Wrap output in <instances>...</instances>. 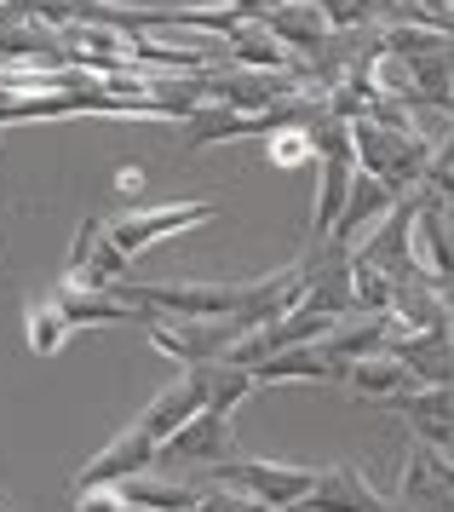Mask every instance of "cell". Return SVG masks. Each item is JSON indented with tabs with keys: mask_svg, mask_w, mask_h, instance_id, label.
Listing matches in <instances>:
<instances>
[{
	"mask_svg": "<svg viewBox=\"0 0 454 512\" xmlns=\"http://www.w3.org/2000/svg\"><path fill=\"white\" fill-rule=\"evenodd\" d=\"M351 144H357V167L374 173L380 185H391L397 196L426 185L432 156H437L432 133H420V127H386V121H374V116L351 121Z\"/></svg>",
	"mask_w": 454,
	"mask_h": 512,
	"instance_id": "obj_1",
	"label": "cell"
},
{
	"mask_svg": "<svg viewBox=\"0 0 454 512\" xmlns=\"http://www.w3.org/2000/svg\"><path fill=\"white\" fill-rule=\"evenodd\" d=\"M253 277L236 282H115V294H127L133 305L156 311V317H236L242 300H248Z\"/></svg>",
	"mask_w": 454,
	"mask_h": 512,
	"instance_id": "obj_2",
	"label": "cell"
},
{
	"mask_svg": "<svg viewBox=\"0 0 454 512\" xmlns=\"http://www.w3.org/2000/svg\"><path fill=\"white\" fill-rule=\"evenodd\" d=\"M207 484H230V489H242V495H253V501H265V507L294 512L299 501L311 495V484H317V466L242 461V455H230V461H219L213 472H207ZM207 484H202V489H207Z\"/></svg>",
	"mask_w": 454,
	"mask_h": 512,
	"instance_id": "obj_3",
	"label": "cell"
},
{
	"mask_svg": "<svg viewBox=\"0 0 454 512\" xmlns=\"http://www.w3.org/2000/svg\"><path fill=\"white\" fill-rule=\"evenodd\" d=\"M248 328L236 317H156L150 323V346L161 357H173L179 369H202V363H219L230 357V346L242 340Z\"/></svg>",
	"mask_w": 454,
	"mask_h": 512,
	"instance_id": "obj_4",
	"label": "cell"
},
{
	"mask_svg": "<svg viewBox=\"0 0 454 512\" xmlns=\"http://www.w3.org/2000/svg\"><path fill=\"white\" fill-rule=\"evenodd\" d=\"M219 219V202H150V208H127L110 219V236L121 254H144V248H156L167 236H184V231H202Z\"/></svg>",
	"mask_w": 454,
	"mask_h": 512,
	"instance_id": "obj_5",
	"label": "cell"
},
{
	"mask_svg": "<svg viewBox=\"0 0 454 512\" xmlns=\"http://www.w3.org/2000/svg\"><path fill=\"white\" fill-rule=\"evenodd\" d=\"M305 93L311 87L299 81V70H242V64H230V70L207 75V98H219L230 110H248V116H271V110H282Z\"/></svg>",
	"mask_w": 454,
	"mask_h": 512,
	"instance_id": "obj_6",
	"label": "cell"
},
{
	"mask_svg": "<svg viewBox=\"0 0 454 512\" xmlns=\"http://www.w3.org/2000/svg\"><path fill=\"white\" fill-rule=\"evenodd\" d=\"M236 455V432H230L225 409H202L196 420H184L167 443H156V472H179V466H196V472H213L219 461Z\"/></svg>",
	"mask_w": 454,
	"mask_h": 512,
	"instance_id": "obj_7",
	"label": "cell"
},
{
	"mask_svg": "<svg viewBox=\"0 0 454 512\" xmlns=\"http://www.w3.org/2000/svg\"><path fill=\"white\" fill-rule=\"evenodd\" d=\"M397 495H403L409 512H454V449L414 438L403 478H397Z\"/></svg>",
	"mask_w": 454,
	"mask_h": 512,
	"instance_id": "obj_8",
	"label": "cell"
},
{
	"mask_svg": "<svg viewBox=\"0 0 454 512\" xmlns=\"http://www.w3.org/2000/svg\"><path fill=\"white\" fill-rule=\"evenodd\" d=\"M156 466V438L144 432V426H127V432H115L98 455H92L75 478H69V495H81V489H121L127 478H138V472H150Z\"/></svg>",
	"mask_w": 454,
	"mask_h": 512,
	"instance_id": "obj_9",
	"label": "cell"
},
{
	"mask_svg": "<svg viewBox=\"0 0 454 512\" xmlns=\"http://www.w3.org/2000/svg\"><path fill=\"white\" fill-rule=\"evenodd\" d=\"M414 213H420V190L397 196V208L357 242V259L380 265V271H391V277H426L420 259H414Z\"/></svg>",
	"mask_w": 454,
	"mask_h": 512,
	"instance_id": "obj_10",
	"label": "cell"
},
{
	"mask_svg": "<svg viewBox=\"0 0 454 512\" xmlns=\"http://www.w3.org/2000/svg\"><path fill=\"white\" fill-rule=\"evenodd\" d=\"M69 277L92 282V288H115V282L133 277V254H121L110 236V219L87 213L75 225V242H69Z\"/></svg>",
	"mask_w": 454,
	"mask_h": 512,
	"instance_id": "obj_11",
	"label": "cell"
},
{
	"mask_svg": "<svg viewBox=\"0 0 454 512\" xmlns=\"http://www.w3.org/2000/svg\"><path fill=\"white\" fill-rule=\"evenodd\" d=\"M52 300H58V311H64L75 328H110V323H156V311H144V305H133L127 294H115V288H92V282L81 277H64L58 288H52Z\"/></svg>",
	"mask_w": 454,
	"mask_h": 512,
	"instance_id": "obj_12",
	"label": "cell"
},
{
	"mask_svg": "<svg viewBox=\"0 0 454 512\" xmlns=\"http://www.w3.org/2000/svg\"><path fill=\"white\" fill-rule=\"evenodd\" d=\"M414 259L420 271L454 294V208L420 185V213H414Z\"/></svg>",
	"mask_w": 454,
	"mask_h": 512,
	"instance_id": "obj_13",
	"label": "cell"
},
{
	"mask_svg": "<svg viewBox=\"0 0 454 512\" xmlns=\"http://www.w3.org/2000/svg\"><path fill=\"white\" fill-rule=\"evenodd\" d=\"M294 512H391V501L363 478V466L340 461V466H328V472H317L311 495Z\"/></svg>",
	"mask_w": 454,
	"mask_h": 512,
	"instance_id": "obj_14",
	"label": "cell"
},
{
	"mask_svg": "<svg viewBox=\"0 0 454 512\" xmlns=\"http://www.w3.org/2000/svg\"><path fill=\"white\" fill-rule=\"evenodd\" d=\"M397 208V190L391 185H380L374 173H363L357 167V179H351V196H345V208H340V219H334V231L322 236V242H340L345 254H357V242H363L386 213Z\"/></svg>",
	"mask_w": 454,
	"mask_h": 512,
	"instance_id": "obj_15",
	"label": "cell"
},
{
	"mask_svg": "<svg viewBox=\"0 0 454 512\" xmlns=\"http://www.w3.org/2000/svg\"><path fill=\"white\" fill-rule=\"evenodd\" d=\"M259 386H345V363H334L322 346H288L253 363Z\"/></svg>",
	"mask_w": 454,
	"mask_h": 512,
	"instance_id": "obj_16",
	"label": "cell"
},
{
	"mask_svg": "<svg viewBox=\"0 0 454 512\" xmlns=\"http://www.w3.org/2000/svg\"><path fill=\"white\" fill-rule=\"evenodd\" d=\"M202 409H207V380H202V369H184L173 386H161V392L138 409V426H144L156 443H167L184 420H196Z\"/></svg>",
	"mask_w": 454,
	"mask_h": 512,
	"instance_id": "obj_17",
	"label": "cell"
},
{
	"mask_svg": "<svg viewBox=\"0 0 454 512\" xmlns=\"http://www.w3.org/2000/svg\"><path fill=\"white\" fill-rule=\"evenodd\" d=\"M386 409L409 420L414 438L437 443V449H454V380H443V386H414V392H403Z\"/></svg>",
	"mask_w": 454,
	"mask_h": 512,
	"instance_id": "obj_18",
	"label": "cell"
},
{
	"mask_svg": "<svg viewBox=\"0 0 454 512\" xmlns=\"http://www.w3.org/2000/svg\"><path fill=\"white\" fill-rule=\"evenodd\" d=\"M391 357L420 386H443V380H454V328H437V334H391Z\"/></svg>",
	"mask_w": 454,
	"mask_h": 512,
	"instance_id": "obj_19",
	"label": "cell"
},
{
	"mask_svg": "<svg viewBox=\"0 0 454 512\" xmlns=\"http://www.w3.org/2000/svg\"><path fill=\"white\" fill-rule=\"evenodd\" d=\"M317 167H322V185H317V208H311V236L322 242V236L334 231V219H340L345 196H351V179H357V144L317 156Z\"/></svg>",
	"mask_w": 454,
	"mask_h": 512,
	"instance_id": "obj_20",
	"label": "cell"
},
{
	"mask_svg": "<svg viewBox=\"0 0 454 512\" xmlns=\"http://www.w3.org/2000/svg\"><path fill=\"white\" fill-rule=\"evenodd\" d=\"M322 351H328L334 363L380 357V351H391V317H363V311H351V317H340V323L322 334Z\"/></svg>",
	"mask_w": 454,
	"mask_h": 512,
	"instance_id": "obj_21",
	"label": "cell"
},
{
	"mask_svg": "<svg viewBox=\"0 0 454 512\" xmlns=\"http://www.w3.org/2000/svg\"><path fill=\"white\" fill-rule=\"evenodd\" d=\"M265 29H271V35L294 52V58H311V52L334 35V29H328V18L317 12V0H288V6H271V12H265Z\"/></svg>",
	"mask_w": 454,
	"mask_h": 512,
	"instance_id": "obj_22",
	"label": "cell"
},
{
	"mask_svg": "<svg viewBox=\"0 0 454 512\" xmlns=\"http://www.w3.org/2000/svg\"><path fill=\"white\" fill-rule=\"evenodd\" d=\"M420 380H414L391 351H380V357H363V363H345V392L368 397V403H397L403 392H414Z\"/></svg>",
	"mask_w": 454,
	"mask_h": 512,
	"instance_id": "obj_23",
	"label": "cell"
},
{
	"mask_svg": "<svg viewBox=\"0 0 454 512\" xmlns=\"http://www.w3.org/2000/svg\"><path fill=\"white\" fill-rule=\"evenodd\" d=\"M121 495H127L138 512H196L202 507V484H179L173 472H156V466L138 472V478H127Z\"/></svg>",
	"mask_w": 454,
	"mask_h": 512,
	"instance_id": "obj_24",
	"label": "cell"
},
{
	"mask_svg": "<svg viewBox=\"0 0 454 512\" xmlns=\"http://www.w3.org/2000/svg\"><path fill=\"white\" fill-rule=\"evenodd\" d=\"M225 58L242 70H299V58L265 24H236V35L225 41Z\"/></svg>",
	"mask_w": 454,
	"mask_h": 512,
	"instance_id": "obj_25",
	"label": "cell"
},
{
	"mask_svg": "<svg viewBox=\"0 0 454 512\" xmlns=\"http://www.w3.org/2000/svg\"><path fill=\"white\" fill-rule=\"evenodd\" d=\"M391 300H397V277L351 254V311H363V317H391Z\"/></svg>",
	"mask_w": 454,
	"mask_h": 512,
	"instance_id": "obj_26",
	"label": "cell"
},
{
	"mask_svg": "<svg viewBox=\"0 0 454 512\" xmlns=\"http://www.w3.org/2000/svg\"><path fill=\"white\" fill-rule=\"evenodd\" d=\"M202 380H207V409H225V415H236V403H248L253 392H259V380H253V369H242V363H202Z\"/></svg>",
	"mask_w": 454,
	"mask_h": 512,
	"instance_id": "obj_27",
	"label": "cell"
},
{
	"mask_svg": "<svg viewBox=\"0 0 454 512\" xmlns=\"http://www.w3.org/2000/svg\"><path fill=\"white\" fill-rule=\"evenodd\" d=\"M69 328H75V323L58 311V300H35L29 311H23V340H29L35 357H58L64 340H69Z\"/></svg>",
	"mask_w": 454,
	"mask_h": 512,
	"instance_id": "obj_28",
	"label": "cell"
},
{
	"mask_svg": "<svg viewBox=\"0 0 454 512\" xmlns=\"http://www.w3.org/2000/svg\"><path fill=\"white\" fill-rule=\"evenodd\" d=\"M265 156H271L276 173H299V167L317 162V144H311V127H276L265 139Z\"/></svg>",
	"mask_w": 454,
	"mask_h": 512,
	"instance_id": "obj_29",
	"label": "cell"
},
{
	"mask_svg": "<svg viewBox=\"0 0 454 512\" xmlns=\"http://www.w3.org/2000/svg\"><path fill=\"white\" fill-rule=\"evenodd\" d=\"M317 12L328 18V29H363L386 18V0H317Z\"/></svg>",
	"mask_w": 454,
	"mask_h": 512,
	"instance_id": "obj_30",
	"label": "cell"
},
{
	"mask_svg": "<svg viewBox=\"0 0 454 512\" xmlns=\"http://www.w3.org/2000/svg\"><path fill=\"white\" fill-rule=\"evenodd\" d=\"M75 512H133V501L121 489H81L75 495Z\"/></svg>",
	"mask_w": 454,
	"mask_h": 512,
	"instance_id": "obj_31",
	"label": "cell"
},
{
	"mask_svg": "<svg viewBox=\"0 0 454 512\" xmlns=\"http://www.w3.org/2000/svg\"><path fill=\"white\" fill-rule=\"evenodd\" d=\"M115 196L138 202V196H144V173H138V167H115Z\"/></svg>",
	"mask_w": 454,
	"mask_h": 512,
	"instance_id": "obj_32",
	"label": "cell"
},
{
	"mask_svg": "<svg viewBox=\"0 0 454 512\" xmlns=\"http://www.w3.org/2000/svg\"><path fill=\"white\" fill-rule=\"evenodd\" d=\"M225 6L242 18V24H265V12H271V0H225Z\"/></svg>",
	"mask_w": 454,
	"mask_h": 512,
	"instance_id": "obj_33",
	"label": "cell"
},
{
	"mask_svg": "<svg viewBox=\"0 0 454 512\" xmlns=\"http://www.w3.org/2000/svg\"><path fill=\"white\" fill-rule=\"evenodd\" d=\"M6 6H12V0H0V12H6Z\"/></svg>",
	"mask_w": 454,
	"mask_h": 512,
	"instance_id": "obj_34",
	"label": "cell"
},
{
	"mask_svg": "<svg viewBox=\"0 0 454 512\" xmlns=\"http://www.w3.org/2000/svg\"><path fill=\"white\" fill-rule=\"evenodd\" d=\"M271 6H288V0H271Z\"/></svg>",
	"mask_w": 454,
	"mask_h": 512,
	"instance_id": "obj_35",
	"label": "cell"
},
{
	"mask_svg": "<svg viewBox=\"0 0 454 512\" xmlns=\"http://www.w3.org/2000/svg\"><path fill=\"white\" fill-rule=\"evenodd\" d=\"M0 512H6V507H0Z\"/></svg>",
	"mask_w": 454,
	"mask_h": 512,
	"instance_id": "obj_36",
	"label": "cell"
},
{
	"mask_svg": "<svg viewBox=\"0 0 454 512\" xmlns=\"http://www.w3.org/2000/svg\"><path fill=\"white\" fill-rule=\"evenodd\" d=\"M133 512H138V507H133Z\"/></svg>",
	"mask_w": 454,
	"mask_h": 512,
	"instance_id": "obj_37",
	"label": "cell"
}]
</instances>
